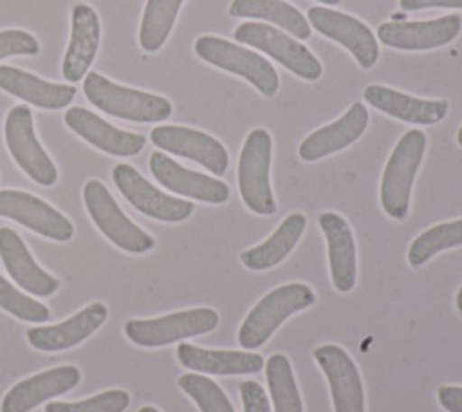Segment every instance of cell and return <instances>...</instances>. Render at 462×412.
Masks as SVG:
<instances>
[{"mask_svg":"<svg viewBox=\"0 0 462 412\" xmlns=\"http://www.w3.org/2000/svg\"><path fill=\"white\" fill-rule=\"evenodd\" d=\"M83 92L96 108L125 121L161 123L173 112V105L164 96L114 83L99 72H87Z\"/></svg>","mask_w":462,"mask_h":412,"instance_id":"cell-1","label":"cell"},{"mask_svg":"<svg viewBox=\"0 0 462 412\" xmlns=\"http://www.w3.org/2000/svg\"><path fill=\"white\" fill-rule=\"evenodd\" d=\"M426 134L410 128L393 146L379 186V199L384 213L395 220H402L410 210V197L415 175L426 152Z\"/></svg>","mask_w":462,"mask_h":412,"instance_id":"cell-2","label":"cell"},{"mask_svg":"<svg viewBox=\"0 0 462 412\" xmlns=\"http://www.w3.org/2000/svg\"><path fill=\"white\" fill-rule=\"evenodd\" d=\"M316 293L300 282L274 287L247 313L238 331V343L245 351L260 349L273 332L292 314L310 307Z\"/></svg>","mask_w":462,"mask_h":412,"instance_id":"cell-3","label":"cell"},{"mask_svg":"<svg viewBox=\"0 0 462 412\" xmlns=\"http://www.w3.org/2000/svg\"><path fill=\"white\" fill-rule=\"evenodd\" d=\"M195 54L213 67L244 78L265 98H274L278 92L280 78L273 63L236 42L204 34L195 40Z\"/></svg>","mask_w":462,"mask_h":412,"instance_id":"cell-4","label":"cell"},{"mask_svg":"<svg viewBox=\"0 0 462 412\" xmlns=\"http://www.w3.org/2000/svg\"><path fill=\"white\" fill-rule=\"evenodd\" d=\"M271 155L273 139L265 128H253L238 155V192L244 204L258 215H273L276 201L271 188Z\"/></svg>","mask_w":462,"mask_h":412,"instance_id":"cell-5","label":"cell"},{"mask_svg":"<svg viewBox=\"0 0 462 412\" xmlns=\"http://www.w3.org/2000/svg\"><path fill=\"white\" fill-rule=\"evenodd\" d=\"M233 38L238 43L251 45L253 49L271 56L305 81H316L323 74L321 61L314 52L278 27L260 22H244L233 31Z\"/></svg>","mask_w":462,"mask_h":412,"instance_id":"cell-6","label":"cell"},{"mask_svg":"<svg viewBox=\"0 0 462 412\" xmlns=\"http://www.w3.org/2000/svg\"><path fill=\"white\" fill-rule=\"evenodd\" d=\"M83 202L97 229L114 246L134 255L153 249V237L125 215V211L119 208V204L101 181L90 179L85 183Z\"/></svg>","mask_w":462,"mask_h":412,"instance_id":"cell-7","label":"cell"},{"mask_svg":"<svg viewBox=\"0 0 462 412\" xmlns=\"http://www.w3.org/2000/svg\"><path fill=\"white\" fill-rule=\"evenodd\" d=\"M218 322L220 316L215 309L195 307L159 318L128 320L125 323V334L139 347H162L179 340L211 332L217 329Z\"/></svg>","mask_w":462,"mask_h":412,"instance_id":"cell-8","label":"cell"},{"mask_svg":"<svg viewBox=\"0 0 462 412\" xmlns=\"http://www.w3.org/2000/svg\"><path fill=\"white\" fill-rule=\"evenodd\" d=\"M4 139L14 163L34 183L52 186L58 181V170L34 134L32 112L27 105H16L7 112Z\"/></svg>","mask_w":462,"mask_h":412,"instance_id":"cell-9","label":"cell"},{"mask_svg":"<svg viewBox=\"0 0 462 412\" xmlns=\"http://www.w3.org/2000/svg\"><path fill=\"white\" fill-rule=\"evenodd\" d=\"M307 22L321 36L343 45L365 70L379 60V42L370 27L359 18L325 5H312L307 11Z\"/></svg>","mask_w":462,"mask_h":412,"instance_id":"cell-10","label":"cell"},{"mask_svg":"<svg viewBox=\"0 0 462 412\" xmlns=\"http://www.w3.org/2000/svg\"><path fill=\"white\" fill-rule=\"evenodd\" d=\"M112 181L121 195L143 215L162 222H182L191 217V201L177 199L155 188L134 166L119 163L112 168Z\"/></svg>","mask_w":462,"mask_h":412,"instance_id":"cell-11","label":"cell"},{"mask_svg":"<svg viewBox=\"0 0 462 412\" xmlns=\"http://www.w3.org/2000/svg\"><path fill=\"white\" fill-rule=\"evenodd\" d=\"M462 31L460 14L433 20H392L377 27V42L397 51H430L453 42Z\"/></svg>","mask_w":462,"mask_h":412,"instance_id":"cell-12","label":"cell"},{"mask_svg":"<svg viewBox=\"0 0 462 412\" xmlns=\"http://www.w3.org/2000/svg\"><path fill=\"white\" fill-rule=\"evenodd\" d=\"M150 141L173 155L191 159L213 175L220 177L229 166L226 146L213 136L180 125H161L150 132Z\"/></svg>","mask_w":462,"mask_h":412,"instance_id":"cell-13","label":"cell"},{"mask_svg":"<svg viewBox=\"0 0 462 412\" xmlns=\"http://www.w3.org/2000/svg\"><path fill=\"white\" fill-rule=\"evenodd\" d=\"M0 217L11 219L58 242H67L74 235V226L63 213L40 197L22 190H0Z\"/></svg>","mask_w":462,"mask_h":412,"instance_id":"cell-14","label":"cell"},{"mask_svg":"<svg viewBox=\"0 0 462 412\" xmlns=\"http://www.w3.org/2000/svg\"><path fill=\"white\" fill-rule=\"evenodd\" d=\"M314 360L328 381L334 412H365L363 381L350 354L327 343L314 349Z\"/></svg>","mask_w":462,"mask_h":412,"instance_id":"cell-15","label":"cell"},{"mask_svg":"<svg viewBox=\"0 0 462 412\" xmlns=\"http://www.w3.org/2000/svg\"><path fill=\"white\" fill-rule=\"evenodd\" d=\"M148 166L155 181L166 190L208 204H224L229 199V186L211 175L184 168L164 152H152Z\"/></svg>","mask_w":462,"mask_h":412,"instance_id":"cell-16","label":"cell"},{"mask_svg":"<svg viewBox=\"0 0 462 412\" xmlns=\"http://www.w3.org/2000/svg\"><path fill=\"white\" fill-rule=\"evenodd\" d=\"M63 121L81 139L110 155H137L146 145L144 136L121 130L83 107H70L63 114Z\"/></svg>","mask_w":462,"mask_h":412,"instance_id":"cell-17","label":"cell"},{"mask_svg":"<svg viewBox=\"0 0 462 412\" xmlns=\"http://www.w3.org/2000/svg\"><path fill=\"white\" fill-rule=\"evenodd\" d=\"M108 309L101 302H92L70 318L54 323V325H38L27 329L25 336L36 351L43 352H60L67 351L83 340H87L92 332H96L106 320Z\"/></svg>","mask_w":462,"mask_h":412,"instance_id":"cell-18","label":"cell"},{"mask_svg":"<svg viewBox=\"0 0 462 412\" xmlns=\"http://www.w3.org/2000/svg\"><path fill=\"white\" fill-rule=\"evenodd\" d=\"M79 379L81 372L74 365H61L29 376L5 392L0 412H29L47 399L72 390Z\"/></svg>","mask_w":462,"mask_h":412,"instance_id":"cell-19","label":"cell"},{"mask_svg":"<svg viewBox=\"0 0 462 412\" xmlns=\"http://www.w3.org/2000/svg\"><path fill=\"white\" fill-rule=\"evenodd\" d=\"M101 23L94 7L88 4H76L70 14V38L61 61V74L65 81H81L99 49Z\"/></svg>","mask_w":462,"mask_h":412,"instance_id":"cell-20","label":"cell"},{"mask_svg":"<svg viewBox=\"0 0 462 412\" xmlns=\"http://www.w3.org/2000/svg\"><path fill=\"white\" fill-rule=\"evenodd\" d=\"M368 126V110L356 101L336 121L310 132L298 146V155L305 163L319 161L356 143Z\"/></svg>","mask_w":462,"mask_h":412,"instance_id":"cell-21","label":"cell"},{"mask_svg":"<svg viewBox=\"0 0 462 412\" xmlns=\"http://www.w3.org/2000/svg\"><path fill=\"white\" fill-rule=\"evenodd\" d=\"M363 98L379 112L411 125H435L442 121L449 110L446 99H424L379 83L366 85Z\"/></svg>","mask_w":462,"mask_h":412,"instance_id":"cell-22","label":"cell"},{"mask_svg":"<svg viewBox=\"0 0 462 412\" xmlns=\"http://www.w3.org/2000/svg\"><path fill=\"white\" fill-rule=\"evenodd\" d=\"M318 224L327 242L328 269H330L332 284L339 293H350L357 278V257H356L354 233L348 222L334 211L321 213L318 219Z\"/></svg>","mask_w":462,"mask_h":412,"instance_id":"cell-23","label":"cell"},{"mask_svg":"<svg viewBox=\"0 0 462 412\" xmlns=\"http://www.w3.org/2000/svg\"><path fill=\"white\" fill-rule=\"evenodd\" d=\"M0 258L9 276L27 293L51 296L58 291L60 282L38 266L22 237L11 228H0Z\"/></svg>","mask_w":462,"mask_h":412,"instance_id":"cell-24","label":"cell"},{"mask_svg":"<svg viewBox=\"0 0 462 412\" xmlns=\"http://www.w3.org/2000/svg\"><path fill=\"white\" fill-rule=\"evenodd\" d=\"M177 360L182 367L193 372L215 376L256 374L265 365L263 358L251 351H217L191 343H179Z\"/></svg>","mask_w":462,"mask_h":412,"instance_id":"cell-25","label":"cell"},{"mask_svg":"<svg viewBox=\"0 0 462 412\" xmlns=\"http://www.w3.org/2000/svg\"><path fill=\"white\" fill-rule=\"evenodd\" d=\"M0 89L25 103L47 110L63 108L70 105L76 96L74 85L47 81L11 65H0Z\"/></svg>","mask_w":462,"mask_h":412,"instance_id":"cell-26","label":"cell"},{"mask_svg":"<svg viewBox=\"0 0 462 412\" xmlns=\"http://www.w3.org/2000/svg\"><path fill=\"white\" fill-rule=\"evenodd\" d=\"M305 226L307 219L303 213H289L271 233L269 239H265L258 246L244 249L240 253V262L251 271H265L278 266L296 248L298 240L305 231Z\"/></svg>","mask_w":462,"mask_h":412,"instance_id":"cell-27","label":"cell"},{"mask_svg":"<svg viewBox=\"0 0 462 412\" xmlns=\"http://www.w3.org/2000/svg\"><path fill=\"white\" fill-rule=\"evenodd\" d=\"M227 13L235 18L271 22L298 40H307L312 29L303 13L285 0H233Z\"/></svg>","mask_w":462,"mask_h":412,"instance_id":"cell-28","label":"cell"},{"mask_svg":"<svg viewBox=\"0 0 462 412\" xmlns=\"http://www.w3.org/2000/svg\"><path fill=\"white\" fill-rule=\"evenodd\" d=\"M184 0H146L141 23L139 45L146 52L159 51L168 40Z\"/></svg>","mask_w":462,"mask_h":412,"instance_id":"cell-29","label":"cell"},{"mask_svg":"<svg viewBox=\"0 0 462 412\" xmlns=\"http://www.w3.org/2000/svg\"><path fill=\"white\" fill-rule=\"evenodd\" d=\"M263 369L274 412H303V403L289 358L276 352L267 360Z\"/></svg>","mask_w":462,"mask_h":412,"instance_id":"cell-30","label":"cell"},{"mask_svg":"<svg viewBox=\"0 0 462 412\" xmlns=\"http://www.w3.org/2000/svg\"><path fill=\"white\" fill-rule=\"evenodd\" d=\"M458 246H462V219L440 222L419 233L410 244L406 258L411 267H420L437 253Z\"/></svg>","mask_w":462,"mask_h":412,"instance_id":"cell-31","label":"cell"},{"mask_svg":"<svg viewBox=\"0 0 462 412\" xmlns=\"http://www.w3.org/2000/svg\"><path fill=\"white\" fill-rule=\"evenodd\" d=\"M177 383L195 401L200 412H235L229 398L217 381L197 372H188Z\"/></svg>","mask_w":462,"mask_h":412,"instance_id":"cell-32","label":"cell"},{"mask_svg":"<svg viewBox=\"0 0 462 412\" xmlns=\"http://www.w3.org/2000/svg\"><path fill=\"white\" fill-rule=\"evenodd\" d=\"M130 394L123 389H108L83 401H49L43 412H125Z\"/></svg>","mask_w":462,"mask_h":412,"instance_id":"cell-33","label":"cell"},{"mask_svg":"<svg viewBox=\"0 0 462 412\" xmlns=\"http://www.w3.org/2000/svg\"><path fill=\"white\" fill-rule=\"evenodd\" d=\"M0 307L18 320L31 323H43L49 320L51 311L42 302L27 296L16 289L9 280L0 275Z\"/></svg>","mask_w":462,"mask_h":412,"instance_id":"cell-34","label":"cell"},{"mask_svg":"<svg viewBox=\"0 0 462 412\" xmlns=\"http://www.w3.org/2000/svg\"><path fill=\"white\" fill-rule=\"evenodd\" d=\"M40 52L38 40L22 29L0 31V60L9 56H36Z\"/></svg>","mask_w":462,"mask_h":412,"instance_id":"cell-35","label":"cell"},{"mask_svg":"<svg viewBox=\"0 0 462 412\" xmlns=\"http://www.w3.org/2000/svg\"><path fill=\"white\" fill-rule=\"evenodd\" d=\"M238 392L242 398L244 412H271L267 394L260 383L244 379L238 383Z\"/></svg>","mask_w":462,"mask_h":412,"instance_id":"cell-36","label":"cell"},{"mask_svg":"<svg viewBox=\"0 0 462 412\" xmlns=\"http://www.w3.org/2000/svg\"><path fill=\"white\" fill-rule=\"evenodd\" d=\"M437 399L448 412H462V387L442 385L437 389Z\"/></svg>","mask_w":462,"mask_h":412,"instance_id":"cell-37","label":"cell"},{"mask_svg":"<svg viewBox=\"0 0 462 412\" xmlns=\"http://www.w3.org/2000/svg\"><path fill=\"white\" fill-rule=\"evenodd\" d=\"M402 11H420V9H462V0H399Z\"/></svg>","mask_w":462,"mask_h":412,"instance_id":"cell-38","label":"cell"},{"mask_svg":"<svg viewBox=\"0 0 462 412\" xmlns=\"http://www.w3.org/2000/svg\"><path fill=\"white\" fill-rule=\"evenodd\" d=\"M455 305H457V309L462 313V286H460V289H458V293H457V296H455Z\"/></svg>","mask_w":462,"mask_h":412,"instance_id":"cell-39","label":"cell"},{"mask_svg":"<svg viewBox=\"0 0 462 412\" xmlns=\"http://www.w3.org/2000/svg\"><path fill=\"white\" fill-rule=\"evenodd\" d=\"M139 412H159V410L155 407H152V405H146V407H141Z\"/></svg>","mask_w":462,"mask_h":412,"instance_id":"cell-40","label":"cell"},{"mask_svg":"<svg viewBox=\"0 0 462 412\" xmlns=\"http://www.w3.org/2000/svg\"><path fill=\"white\" fill-rule=\"evenodd\" d=\"M316 2L325 4V5H336V4H339V0H316Z\"/></svg>","mask_w":462,"mask_h":412,"instance_id":"cell-41","label":"cell"},{"mask_svg":"<svg viewBox=\"0 0 462 412\" xmlns=\"http://www.w3.org/2000/svg\"><path fill=\"white\" fill-rule=\"evenodd\" d=\"M457 143L462 146V125H460V128H458V132H457Z\"/></svg>","mask_w":462,"mask_h":412,"instance_id":"cell-42","label":"cell"}]
</instances>
